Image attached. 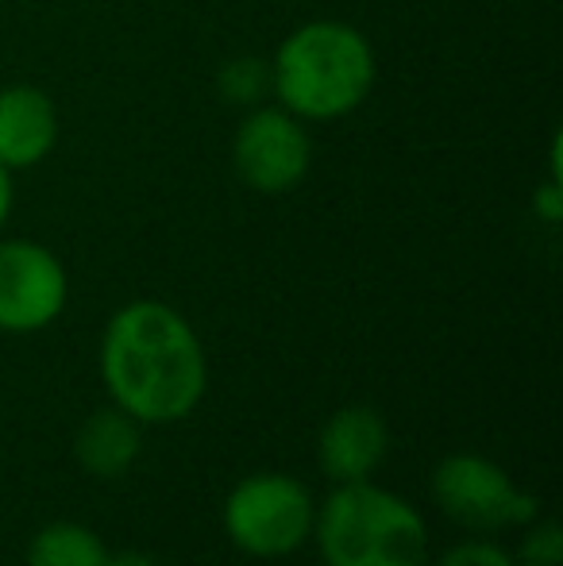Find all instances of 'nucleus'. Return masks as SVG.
I'll list each match as a JSON object with an SVG mask.
<instances>
[{
	"mask_svg": "<svg viewBox=\"0 0 563 566\" xmlns=\"http://www.w3.org/2000/svg\"><path fill=\"white\" fill-rule=\"evenodd\" d=\"M236 178L263 197L293 193L313 170V135L309 124L282 105H259L240 119L232 135Z\"/></svg>",
	"mask_w": 563,
	"mask_h": 566,
	"instance_id": "nucleus-6",
	"label": "nucleus"
},
{
	"mask_svg": "<svg viewBox=\"0 0 563 566\" xmlns=\"http://www.w3.org/2000/svg\"><path fill=\"white\" fill-rule=\"evenodd\" d=\"M220 93L228 101H259V93H271V62L259 59H236L220 70Z\"/></svg>",
	"mask_w": 563,
	"mask_h": 566,
	"instance_id": "nucleus-12",
	"label": "nucleus"
},
{
	"mask_svg": "<svg viewBox=\"0 0 563 566\" xmlns=\"http://www.w3.org/2000/svg\"><path fill=\"white\" fill-rule=\"evenodd\" d=\"M108 547L85 524H46L28 544V566H105Z\"/></svg>",
	"mask_w": 563,
	"mask_h": 566,
	"instance_id": "nucleus-11",
	"label": "nucleus"
},
{
	"mask_svg": "<svg viewBox=\"0 0 563 566\" xmlns=\"http://www.w3.org/2000/svg\"><path fill=\"white\" fill-rule=\"evenodd\" d=\"M375 82V46L355 23L344 20L301 23L271 59V97L305 124L352 116L367 105Z\"/></svg>",
	"mask_w": 563,
	"mask_h": 566,
	"instance_id": "nucleus-2",
	"label": "nucleus"
},
{
	"mask_svg": "<svg viewBox=\"0 0 563 566\" xmlns=\"http://www.w3.org/2000/svg\"><path fill=\"white\" fill-rule=\"evenodd\" d=\"M101 378L139 424H174L201 405L209 366L194 324L163 301H132L101 336Z\"/></svg>",
	"mask_w": 563,
	"mask_h": 566,
	"instance_id": "nucleus-1",
	"label": "nucleus"
},
{
	"mask_svg": "<svg viewBox=\"0 0 563 566\" xmlns=\"http://www.w3.org/2000/svg\"><path fill=\"white\" fill-rule=\"evenodd\" d=\"M70 277L62 259L35 239H0V332L31 336L62 316Z\"/></svg>",
	"mask_w": 563,
	"mask_h": 566,
	"instance_id": "nucleus-7",
	"label": "nucleus"
},
{
	"mask_svg": "<svg viewBox=\"0 0 563 566\" xmlns=\"http://www.w3.org/2000/svg\"><path fill=\"white\" fill-rule=\"evenodd\" d=\"M59 147V108L39 85H4L0 90V166L31 170Z\"/></svg>",
	"mask_w": 563,
	"mask_h": 566,
	"instance_id": "nucleus-9",
	"label": "nucleus"
},
{
	"mask_svg": "<svg viewBox=\"0 0 563 566\" xmlns=\"http://www.w3.org/2000/svg\"><path fill=\"white\" fill-rule=\"evenodd\" d=\"M143 436L139 420L124 409H97L85 417V424L74 436V454L85 474L93 478H121L139 459Z\"/></svg>",
	"mask_w": 563,
	"mask_h": 566,
	"instance_id": "nucleus-10",
	"label": "nucleus"
},
{
	"mask_svg": "<svg viewBox=\"0 0 563 566\" xmlns=\"http://www.w3.org/2000/svg\"><path fill=\"white\" fill-rule=\"evenodd\" d=\"M533 212L544 220V224H560L563 220V181L549 178L541 189L533 193Z\"/></svg>",
	"mask_w": 563,
	"mask_h": 566,
	"instance_id": "nucleus-15",
	"label": "nucleus"
},
{
	"mask_svg": "<svg viewBox=\"0 0 563 566\" xmlns=\"http://www.w3.org/2000/svg\"><path fill=\"white\" fill-rule=\"evenodd\" d=\"M518 566H560L563 563V532L556 521L533 524V532L521 544V555L513 559Z\"/></svg>",
	"mask_w": 563,
	"mask_h": 566,
	"instance_id": "nucleus-13",
	"label": "nucleus"
},
{
	"mask_svg": "<svg viewBox=\"0 0 563 566\" xmlns=\"http://www.w3.org/2000/svg\"><path fill=\"white\" fill-rule=\"evenodd\" d=\"M105 566H158L150 555H143V552H108V559H105Z\"/></svg>",
	"mask_w": 563,
	"mask_h": 566,
	"instance_id": "nucleus-17",
	"label": "nucleus"
},
{
	"mask_svg": "<svg viewBox=\"0 0 563 566\" xmlns=\"http://www.w3.org/2000/svg\"><path fill=\"white\" fill-rule=\"evenodd\" d=\"M390 436H386V420L371 405H347L336 409L324 420L321 436H316V454H321V470L332 482H363L371 478L386 459Z\"/></svg>",
	"mask_w": 563,
	"mask_h": 566,
	"instance_id": "nucleus-8",
	"label": "nucleus"
},
{
	"mask_svg": "<svg viewBox=\"0 0 563 566\" xmlns=\"http://www.w3.org/2000/svg\"><path fill=\"white\" fill-rule=\"evenodd\" d=\"M329 566H425L428 524L406 497L363 482H340L313 521Z\"/></svg>",
	"mask_w": 563,
	"mask_h": 566,
	"instance_id": "nucleus-3",
	"label": "nucleus"
},
{
	"mask_svg": "<svg viewBox=\"0 0 563 566\" xmlns=\"http://www.w3.org/2000/svg\"><path fill=\"white\" fill-rule=\"evenodd\" d=\"M436 566H518V563L498 544H456L440 555Z\"/></svg>",
	"mask_w": 563,
	"mask_h": 566,
	"instance_id": "nucleus-14",
	"label": "nucleus"
},
{
	"mask_svg": "<svg viewBox=\"0 0 563 566\" xmlns=\"http://www.w3.org/2000/svg\"><path fill=\"white\" fill-rule=\"evenodd\" d=\"M432 501L456 524L471 532H498L513 524H533L541 501L525 493L494 459L456 451L432 470Z\"/></svg>",
	"mask_w": 563,
	"mask_h": 566,
	"instance_id": "nucleus-5",
	"label": "nucleus"
},
{
	"mask_svg": "<svg viewBox=\"0 0 563 566\" xmlns=\"http://www.w3.org/2000/svg\"><path fill=\"white\" fill-rule=\"evenodd\" d=\"M313 493L290 474H251L225 501V532L256 559L293 555L313 536Z\"/></svg>",
	"mask_w": 563,
	"mask_h": 566,
	"instance_id": "nucleus-4",
	"label": "nucleus"
},
{
	"mask_svg": "<svg viewBox=\"0 0 563 566\" xmlns=\"http://www.w3.org/2000/svg\"><path fill=\"white\" fill-rule=\"evenodd\" d=\"M12 205H15L12 170H4V166H0V228L8 224V217H12Z\"/></svg>",
	"mask_w": 563,
	"mask_h": 566,
	"instance_id": "nucleus-16",
	"label": "nucleus"
}]
</instances>
